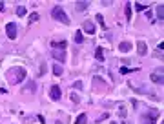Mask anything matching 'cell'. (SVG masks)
Returning <instances> with one entry per match:
<instances>
[{"mask_svg": "<svg viewBox=\"0 0 164 124\" xmlns=\"http://www.w3.org/2000/svg\"><path fill=\"white\" fill-rule=\"evenodd\" d=\"M51 17L55 18V20L62 22V24H69V17H68V13L64 11L62 6H55V7L51 9Z\"/></svg>", "mask_w": 164, "mask_h": 124, "instance_id": "1", "label": "cell"}, {"mask_svg": "<svg viewBox=\"0 0 164 124\" xmlns=\"http://www.w3.org/2000/svg\"><path fill=\"white\" fill-rule=\"evenodd\" d=\"M9 73L15 75L13 80H11V84H22L24 80H26V69H24L22 66H15V69H11Z\"/></svg>", "mask_w": 164, "mask_h": 124, "instance_id": "2", "label": "cell"}, {"mask_svg": "<svg viewBox=\"0 0 164 124\" xmlns=\"http://www.w3.org/2000/svg\"><path fill=\"white\" fill-rule=\"evenodd\" d=\"M6 35L9 40H15V37H17V26H15V22H7L6 26Z\"/></svg>", "mask_w": 164, "mask_h": 124, "instance_id": "3", "label": "cell"}, {"mask_svg": "<svg viewBox=\"0 0 164 124\" xmlns=\"http://www.w3.org/2000/svg\"><path fill=\"white\" fill-rule=\"evenodd\" d=\"M60 97H62V91H60V88L55 84V86H51V90H49V99L51 101H60Z\"/></svg>", "mask_w": 164, "mask_h": 124, "instance_id": "4", "label": "cell"}, {"mask_svg": "<svg viewBox=\"0 0 164 124\" xmlns=\"http://www.w3.org/2000/svg\"><path fill=\"white\" fill-rule=\"evenodd\" d=\"M150 80H151V82H155V84H162V82H164L162 69H161V71H155V73H151V75H150Z\"/></svg>", "mask_w": 164, "mask_h": 124, "instance_id": "5", "label": "cell"}, {"mask_svg": "<svg viewBox=\"0 0 164 124\" xmlns=\"http://www.w3.org/2000/svg\"><path fill=\"white\" fill-rule=\"evenodd\" d=\"M137 53H139L141 57H144V55L148 53V46H146V42H144V40H139V42H137Z\"/></svg>", "mask_w": 164, "mask_h": 124, "instance_id": "6", "label": "cell"}, {"mask_svg": "<svg viewBox=\"0 0 164 124\" xmlns=\"http://www.w3.org/2000/svg\"><path fill=\"white\" fill-rule=\"evenodd\" d=\"M22 91L24 93H35V91H37V84H35V80H29L26 86L22 88Z\"/></svg>", "mask_w": 164, "mask_h": 124, "instance_id": "7", "label": "cell"}, {"mask_svg": "<svg viewBox=\"0 0 164 124\" xmlns=\"http://www.w3.org/2000/svg\"><path fill=\"white\" fill-rule=\"evenodd\" d=\"M82 31H86V33H89V35H93V33H95V26H93V22L86 20V22L82 24Z\"/></svg>", "mask_w": 164, "mask_h": 124, "instance_id": "8", "label": "cell"}, {"mask_svg": "<svg viewBox=\"0 0 164 124\" xmlns=\"http://www.w3.org/2000/svg\"><path fill=\"white\" fill-rule=\"evenodd\" d=\"M51 55H53L55 58H57V60H60V64H62L64 60H66V53H64L62 49H55V51H51Z\"/></svg>", "mask_w": 164, "mask_h": 124, "instance_id": "9", "label": "cell"}, {"mask_svg": "<svg viewBox=\"0 0 164 124\" xmlns=\"http://www.w3.org/2000/svg\"><path fill=\"white\" fill-rule=\"evenodd\" d=\"M75 7H77V11H86L89 7V2L88 0H78V2H75Z\"/></svg>", "mask_w": 164, "mask_h": 124, "instance_id": "10", "label": "cell"}, {"mask_svg": "<svg viewBox=\"0 0 164 124\" xmlns=\"http://www.w3.org/2000/svg\"><path fill=\"white\" fill-rule=\"evenodd\" d=\"M159 115H161V113H159V110H153V108H151V110H148V115H146V117H148V119H150V121H151V122H155V121H157V117H159Z\"/></svg>", "mask_w": 164, "mask_h": 124, "instance_id": "11", "label": "cell"}, {"mask_svg": "<svg viewBox=\"0 0 164 124\" xmlns=\"http://www.w3.org/2000/svg\"><path fill=\"white\" fill-rule=\"evenodd\" d=\"M95 58H97L98 62H104L106 55H104V49H102V48H97V49H95Z\"/></svg>", "mask_w": 164, "mask_h": 124, "instance_id": "12", "label": "cell"}, {"mask_svg": "<svg viewBox=\"0 0 164 124\" xmlns=\"http://www.w3.org/2000/svg\"><path fill=\"white\" fill-rule=\"evenodd\" d=\"M62 73H64V68L60 66V64H55V66H53V75L55 77H60Z\"/></svg>", "mask_w": 164, "mask_h": 124, "instance_id": "13", "label": "cell"}, {"mask_svg": "<svg viewBox=\"0 0 164 124\" xmlns=\"http://www.w3.org/2000/svg\"><path fill=\"white\" fill-rule=\"evenodd\" d=\"M157 18H159V22L164 20V6H162V4H161V6H157Z\"/></svg>", "mask_w": 164, "mask_h": 124, "instance_id": "14", "label": "cell"}, {"mask_svg": "<svg viewBox=\"0 0 164 124\" xmlns=\"http://www.w3.org/2000/svg\"><path fill=\"white\" fill-rule=\"evenodd\" d=\"M118 49L124 51V53H128V51L131 49V44H130V42H120V44H118Z\"/></svg>", "mask_w": 164, "mask_h": 124, "instance_id": "15", "label": "cell"}, {"mask_svg": "<svg viewBox=\"0 0 164 124\" xmlns=\"http://www.w3.org/2000/svg\"><path fill=\"white\" fill-rule=\"evenodd\" d=\"M86 121H88V115H86V113H80V115L77 117L75 124H86Z\"/></svg>", "mask_w": 164, "mask_h": 124, "instance_id": "16", "label": "cell"}, {"mask_svg": "<svg viewBox=\"0 0 164 124\" xmlns=\"http://www.w3.org/2000/svg\"><path fill=\"white\" fill-rule=\"evenodd\" d=\"M75 42H77V44H82V42H84V37H82V31H80V29L75 31Z\"/></svg>", "mask_w": 164, "mask_h": 124, "instance_id": "17", "label": "cell"}, {"mask_svg": "<svg viewBox=\"0 0 164 124\" xmlns=\"http://www.w3.org/2000/svg\"><path fill=\"white\" fill-rule=\"evenodd\" d=\"M38 20H40V15H38V13H31V15H29V24L38 22Z\"/></svg>", "mask_w": 164, "mask_h": 124, "instance_id": "18", "label": "cell"}, {"mask_svg": "<svg viewBox=\"0 0 164 124\" xmlns=\"http://www.w3.org/2000/svg\"><path fill=\"white\" fill-rule=\"evenodd\" d=\"M26 13H27V9L24 7V6H18V7H17V15H18V17H24Z\"/></svg>", "mask_w": 164, "mask_h": 124, "instance_id": "19", "label": "cell"}, {"mask_svg": "<svg viewBox=\"0 0 164 124\" xmlns=\"http://www.w3.org/2000/svg\"><path fill=\"white\" fill-rule=\"evenodd\" d=\"M51 46H53L55 49H64V48H66V42H64V40H62V42H53Z\"/></svg>", "mask_w": 164, "mask_h": 124, "instance_id": "20", "label": "cell"}, {"mask_svg": "<svg viewBox=\"0 0 164 124\" xmlns=\"http://www.w3.org/2000/svg\"><path fill=\"white\" fill-rule=\"evenodd\" d=\"M126 17H128V20L131 18V2L126 4Z\"/></svg>", "mask_w": 164, "mask_h": 124, "instance_id": "21", "label": "cell"}, {"mask_svg": "<svg viewBox=\"0 0 164 124\" xmlns=\"http://www.w3.org/2000/svg\"><path fill=\"white\" fill-rule=\"evenodd\" d=\"M118 115H120V117L124 119V117L128 115V110H126V108H124V106H118Z\"/></svg>", "mask_w": 164, "mask_h": 124, "instance_id": "22", "label": "cell"}, {"mask_svg": "<svg viewBox=\"0 0 164 124\" xmlns=\"http://www.w3.org/2000/svg\"><path fill=\"white\" fill-rule=\"evenodd\" d=\"M95 18H97V22H98V24H100V26H102V27H106V24H104V18H102V15H100V13H98V15H97V17H95Z\"/></svg>", "mask_w": 164, "mask_h": 124, "instance_id": "23", "label": "cell"}, {"mask_svg": "<svg viewBox=\"0 0 164 124\" xmlns=\"http://www.w3.org/2000/svg\"><path fill=\"white\" fill-rule=\"evenodd\" d=\"M135 9H137V11H144V9H146V6H144V4H141V2H137V4H135Z\"/></svg>", "mask_w": 164, "mask_h": 124, "instance_id": "24", "label": "cell"}, {"mask_svg": "<svg viewBox=\"0 0 164 124\" xmlns=\"http://www.w3.org/2000/svg\"><path fill=\"white\" fill-rule=\"evenodd\" d=\"M141 122H142V124H153V122H151V121H150V119H148L146 115H144V117L141 119Z\"/></svg>", "mask_w": 164, "mask_h": 124, "instance_id": "25", "label": "cell"}, {"mask_svg": "<svg viewBox=\"0 0 164 124\" xmlns=\"http://www.w3.org/2000/svg\"><path fill=\"white\" fill-rule=\"evenodd\" d=\"M130 71H131L130 68H120V73H122V75H128V73H130Z\"/></svg>", "mask_w": 164, "mask_h": 124, "instance_id": "26", "label": "cell"}, {"mask_svg": "<svg viewBox=\"0 0 164 124\" xmlns=\"http://www.w3.org/2000/svg\"><path fill=\"white\" fill-rule=\"evenodd\" d=\"M71 101H73V102H78L80 99H78V95H75V93H71Z\"/></svg>", "mask_w": 164, "mask_h": 124, "instance_id": "27", "label": "cell"}, {"mask_svg": "<svg viewBox=\"0 0 164 124\" xmlns=\"http://www.w3.org/2000/svg\"><path fill=\"white\" fill-rule=\"evenodd\" d=\"M75 88H77V90H80V88H82V82L77 80V82H75Z\"/></svg>", "mask_w": 164, "mask_h": 124, "instance_id": "28", "label": "cell"}, {"mask_svg": "<svg viewBox=\"0 0 164 124\" xmlns=\"http://www.w3.org/2000/svg\"><path fill=\"white\" fill-rule=\"evenodd\" d=\"M4 9H6V4H4V2H0V11H4Z\"/></svg>", "mask_w": 164, "mask_h": 124, "instance_id": "29", "label": "cell"}]
</instances>
